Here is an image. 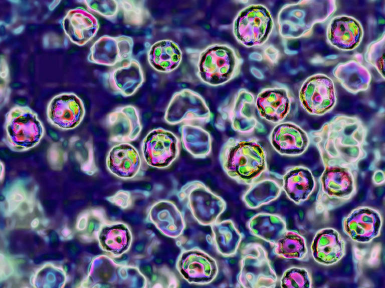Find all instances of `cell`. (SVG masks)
Instances as JSON below:
<instances>
[{"label":"cell","mask_w":385,"mask_h":288,"mask_svg":"<svg viewBox=\"0 0 385 288\" xmlns=\"http://www.w3.org/2000/svg\"><path fill=\"white\" fill-rule=\"evenodd\" d=\"M179 197L191 208L200 223L213 224L217 222L226 208L225 200L214 194L204 183L195 180L184 185L179 192Z\"/></svg>","instance_id":"obj_10"},{"label":"cell","mask_w":385,"mask_h":288,"mask_svg":"<svg viewBox=\"0 0 385 288\" xmlns=\"http://www.w3.org/2000/svg\"><path fill=\"white\" fill-rule=\"evenodd\" d=\"M301 106L309 114L321 116L331 111L337 98L333 80L324 74H315L302 83L299 92Z\"/></svg>","instance_id":"obj_9"},{"label":"cell","mask_w":385,"mask_h":288,"mask_svg":"<svg viewBox=\"0 0 385 288\" xmlns=\"http://www.w3.org/2000/svg\"><path fill=\"white\" fill-rule=\"evenodd\" d=\"M89 11L93 12L110 18L117 12V4L114 1H84Z\"/></svg>","instance_id":"obj_35"},{"label":"cell","mask_w":385,"mask_h":288,"mask_svg":"<svg viewBox=\"0 0 385 288\" xmlns=\"http://www.w3.org/2000/svg\"><path fill=\"white\" fill-rule=\"evenodd\" d=\"M269 10L262 4H251L242 10L233 23L237 40L247 47L261 46L269 38L273 27Z\"/></svg>","instance_id":"obj_6"},{"label":"cell","mask_w":385,"mask_h":288,"mask_svg":"<svg viewBox=\"0 0 385 288\" xmlns=\"http://www.w3.org/2000/svg\"><path fill=\"white\" fill-rule=\"evenodd\" d=\"M238 281L244 288L275 286L277 277L266 252L260 244H251L243 250Z\"/></svg>","instance_id":"obj_8"},{"label":"cell","mask_w":385,"mask_h":288,"mask_svg":"<svg viewBox=\"0 0 385 288\" xmlns=\"http://www.w3.org/2000/svg\"><path fill=\"white\" fill-rule=\"evenodd\" d=\"M248 228L253 235L274 244L286 230L285 222L281 217L263 213L252 217Z\"/></svg>","instance_id":"obj_28"},{"label":"cell","mask_w":385,"mask_h":288,"mask_svg":"<svg viewBox=\"0 0 385 288\" xmlns=\"http://www.w3.org/2000/svg\"><path fill=\"white\" fill-rule=\"evenodd\" d=\"M182 53L175 42L168 40L158 41L150 48L148 62L155 70L162 72H170L179 65Z\"/></svg>","instance_id":"obj_26"},{"label":"cell","mask_w":385,"mask_h":288,"mask_svg":"<svg viewBox=\"0 0 385 288\" xmlns=\"http://www.w3.org/2000/svg\"><path fill=\"white\" fill-rule=\"evenodd\" d=\"M274 244V253L285 258L300 260L307 252L304 238L294 231L286 230Z\"/></svg>","instance_id":"obj_32"},{"label":"cell","mask_w":385,"mask_h":288,"mask_svg":"<svg viewBox=\"0 0 385 288\" xmlns=\"http://www.w3.org/2000/svg\"><path fill=\"white\" fill-rule=\"evenodd\" d=\"M384 34L377 40L370 43L364 54L365 60L373 66L384 78Z\"/></svg>","instance_id":"obj_33"},{"label":"cell","mask_w":385,"mask_h":288,"mask_svg":"<svg viewBox=\"0 0 385 288\" xmlns=\"http://www.w3.org/2000/svg\"><path fill=\"white\" fill-rule=\"evenodd\" d=\"M141 149V156L147 165L164 168L170 166L178 156L180 140L169 130L154 128L143 138Z\"/></svg>","instance_id":"obj_11"},{"label":"cell","mask_w":385,"mask_h":288,"mask_svg":"<svg viewBox=\"0 0 385 288\" xmlns=\"http://www.w3.org/2000/svg\"><path fill=\"white\" fill-rule=\"evenodd\" d=\"M45 133L38 114L27 106L16 105L6 114L3 141L13 152H26L35 147Z\"/></svg>","instance_id":"obj_4"},{"label":"cell","mask_w":385,"mask_h":288,"mask_svg":"<svg viewBox=\"0 0 385 288\" xmlns=\"http://www.w3.org/2000/svg\"><path fill=\"white\" fill-rule=\"evenodd\" d=\"M181 142L183 148L193 157L204 158L212 150V138L202 126L182 124L180 128Z\"/></svg>","instance_id":"obj_27"},{"label":"cell","mask_w":385,"mask_h":288,"mask_svg":"<svg viewBox=\"0 0 385 288\" xmlns=\"http://www.w3.org/2000/svg\"><path fill=\"white\" fill-rule=\"evenodd\" d=\"M106 164L111 173L123 179L141 174L147 165L136 148L129 142L114 144L107 154Z\"/></svg>","instance_id":"obj_14"},{"label":"cell","mask_w":385,"mask_h":288,"mask_svg":"<svg viewBox=\"0 0 385 288\" xmlns=\"http://www.w3.org/2000/svg\"><path fill=\"white\" fill-rule=\"evenodd\" d=\"M120 38L103 36L91 46L88 60L92 63L113 66L124 58Z\"/></svg>","instance_id":"obj_29"},{"label":"cell","mask_w":385,"mask_h":288,"mask_svg":"<svg viewBox=\"0 0 385 288\" xmlns=\"http://www.w3.org/2000/svg\"><path fill=\"white\" fill-rule=\"evenodd\" d=\"M82 100L73 92H63L54 96L48 102L47 120L53 126L63 130L74 129L85 116Z\"/></svg>","instance_id":"obj_12"},{"label":"cell","mask_w":385,"mask_h":288,"mask_svg":"<svg viewBox=\"0 0 385 288\" xmlns=\"http://www.w3.org/2000/svg\"><path fill=\"white\" fill-rule=\"evenodd\" d=\"M239 60L228 46L216 44L206 48L198 63L199 76L205 83L217 86L226 83L236 74Z\"/></svg>","instance_id":"obj_5"},{"label":"cell","mask_w":385,"mask_h":288,"mask_svg":"<svg viewBox=\"0 0 385 288\" xmlns=\"http://www.w3.org/2000/svg\"><path fill=\"white\" fill-rule=\"evenodd\" d=\"M105 125L109 132V142L116 144L134 141L142 130L139 113L132 106L115 109L106 116Z\"/></svg>","instance_id":"obj_13"},{"label":"cell","mask_w":385,"mask_h":288,"mask_svg":"<svg viewBox=\"0 0 385 288\" xmlns=\"http://www.w3.org/2000/svg\"><path fill=\"white\" fill-rule=\"evenodd\" d=\"M355 170L337 166L324 168L319 178L322 194L327 198L348 200L355 190Z\"/></svg>","instance_id":"obj_20"},{"label":"cell","mask_w":385,"mask_h":288,"mask_svg":"<svg viewBox=\"0 0 385 288\" xmlns=\"http://www.w3.org/2000/svg\"><path fill=\"white\" fill-rule=\"evenodd\" d=\"M311 281L308 272L304 268H291L283 274L281 280L282 288L311 287Z\"/></svg>","instance_id":"obj_34"},{"label":"cell","mask_w":385,"mask_h":288,"mask_svg":"<svg viewBox=\"0 0 385 288\" xmlns=\"http://www.w3.org/2000/svg\"><path fill=\"white\" fill-rule=\"evenodd\" d=\"M255 104L262 118L279 124L289 114L291 100L288 90L285 88H267L258 94Z\"/></svg>","instance_id":"obj_19"},{"label":"cell","mask_w":385,"mask_h":288,"mask_svg":"<svg viewBox=\"0 0 385 288\" xmlns=\"http://www.w3.org/2000/svg\"><path fill=\"white\" fill-rule=\"evenodd\" d=\"M315 181L308 168L296 166L290 168L283 176V188L286 195L295 204L306 200L313 192Z\"/></svg>","instance_id":"obj_24"},{"label":"cell","mask_w":385,"mask_h":288,"mask_svg":"<svg viewBox=\"0 0 385 288\" xmlns=\"http://www.w3.org/2000/svg\"><path fill=\"white\" fill-rule=\"evenodd\" d=\"M254 104L250 92L245 90L238 92L227 116L233 130L241 134L263 130L264 127L255 116Z\"/></svg>","instance_id":"obj_22"},{"label":"cell","mask_w":385,"mask_h":288,"mask_svg":"<svg viewBox=\"0 0 385 288\" xmlns=\"http://www.w3.org/2000/svg\"><path fill=\"white\" fill-rule=\"evenodd\" d=\"M244 194L243 200L250 208H255L276 199L281 188L274 180L266 179L255 182Z\"/></svg>","instance_id":"obj_31"},{"label":"cell","mask_w":385,"mask_h":288,"mask_svg":"<svg viewBox=\"0 0 385 288\" xmlns=\"http://www.w3.org/2000/svg\"><path fill=\"white\" fill-rule=\"evenodd\" d=\"M336 8L333 0H302L284 6L279 16L280 34L290 38L308 36L316 24L332 16Z\"/></svg>","instance_id":"obj_3"},{"label":"cell","mask_w":385,"mask_h":288,"mask_svg":"<svg viewBox=\"0 0 385 288\" xmlns=\"http://www.w3.org/2000/svg\"><path fill=\"white\" fill-rule=\"evenodd\" d=\"M212 118L204 99L198 93L183 90L171 99L164 114L165 121L170 124H192L204 126Z\"/></svg>","instance_id":"obj_7"},{"label":"cell","mask_w":385,"mask_h":288,"mask_svg":"<svg viewBox=\"0 0 385 288\" xmlns=\"http://www.w3.org/2000/svg\"><path fill=\"white\" fill-rule=\"evenodd\" d=\"M63 30L71 42L79 46L86 44L97 33V18L82 8L69 10L62 21Z\"/></svg>","instance_id":"obj_21"},{"label":"cell","mask_w":385,"mask_h":288,"mask_svg":"<svg viewBox=\"0 0 385 288\" xmlns=\"http://www.w3.org/2000/svg\"><path fill=\"white\" fill-rule=\"evenodd\" d=\"M381 224L380 214L376 210L360 207L353 210L344 218L343 228L353 240L364 243L379 235Z\"/></svg>","instance_id":"obj_16"},{"label":"cell","mask_w":385,"mask_h":288,"mask_svg":"<svg viewBox=\"0 0 385 288\" xmlns=\"http://www.w3.org/2000/svg\"><path fill=\"white\" fill-rule=\"evenodd\" d=\"M180 274L187 282L197 284H208L216 277L218 268L215 259L203 251L192 250L185 251L178 264Z\"/></svg>","instance_id":"obj_15"},{"label":"cell","mask_w":385,"mask_h":288,"mask_svg":"<svg viewBox=\"0 0 385 288\" xmlns=\"http://www.w3.org/2000/svg\"><path fill=\"white\" fill-rule=\"evenodd\" d=\"M213 239L218 251L225 256L233 255L241 242L242 236L230 220L212 224Z\"/></svg>","instance_id":"obj_30"},{"label":"cell","mask_w":385,"mask_h":288,"mask_svg":"<svg viewBox=\"0 0 385 288\" xmlns=\"http://www.w3.org/2000/svg\"><path fill=\"white\" fill-rule=\"evenodd\" d=\"M311 251L317 262L331 265L338 262L344 256L345 242L334 229H322L316 233L313 238Z\"/></svg>","instance_id":"obj_23"},{"label":"cell","mask_w":385,"mask_h":288,"mask_svg":"<svg viewBox=\"0 0 385 288\" xmlns=\"http://www.w3.org/2000/svg\"><path fill=\"white\" fill-rule=\"evenodd\" d=\"M324 168L337 166L355 170L366 156L364 148L367 129L355 116L338 114L309 134Z\"/></svg>","instance_id":"obj_1"},{"label":"cell","mask_w":385,"mask_h":288,"mask_svg":"<svg viewBox=\"0 0 385 288\" xmlns=\"http://www.w3.org/2000/svg\"><path fill=\"white\" fill-rule=\"evenodd\" d=\"M269 142L281 155L299 156L307 149L310 138L301 127L292 122H280L272 130Z\"/></svg>","instance_id":"obj_18"},{"label":"cell","mask_w":385,"mask_h":288,"mask_svg":"<svg viewBox=\"0 0 385 288\" xmlns=\"http://www.w3.org/2000/svg\"><path fill=\"white\" fill-rule=\"evenodd\" d=\"M363 36L361 23L354 18L339 15L333 17L326 29L328 42L334 48L344 51L357 48Z\"/></svg>","instance_id":"obj_17"},{"label":"cell","mask_w":385,"mask_h":288,"mask_svg":"<svg viewBox=\"0 0 385 288\" xmlns=\"http://www.w3.org/2000/svg\"><path fill=\"white\" fill-rule=\"evenodd\" d=\"M219 160L225 172L243 184H253L267 169L265 150L256 138H229L221 148Z\"/></svg>","instance_id":"obj_2"},{"label":"cell","mask_w":385,"mask_h":288,"mask_svg":"<svg viewBox=\"0 0 385 288\" xmlns=\"http://www.w3.org/2000/svg\"><path fill=\"white\" fill-rule=\"evenodd\" d=\"M333 74L344 89L353 94L366 90L371 80L368 70L354 60L338 64Z\"/></svg>","instance_id":"obj_25"}]
</instances>
